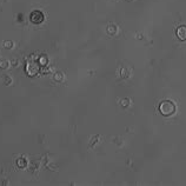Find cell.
I'll return each mask as SVG.
<instances>
[{"label":"cell","instance_id":"7a4b0ae2","mask_svg":"<svg viewBox=\"0 0 186 186\" xmlns=\"http://www.w3.org/2000/svg\"><path fill=\"white\" fill-rule=\"evenodd\" d=\"M11 45H12V44H11V42H5V46H7V48H10V47H8V46H11Z\"/></svg>","mask_w":186,"mask_h":186},{"label":"cell","instance_id":"6da1fadb","mask_svg":"<svg viewBox=\"0 0 186 186\" xmlns=\"http://www.w3.org/2000/svg\"><path fill=\"white\" fill-rule=\"evenodd\" d=\"M177 34L181 40H186V27H179L178 31H177Z\"/></svg>","mask_w":186,"mask_h":186}]
</instances>
